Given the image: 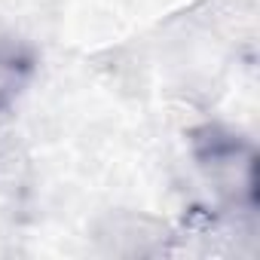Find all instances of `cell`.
Masks as SVG:
<instances>
[{
  "mask_svg": "<svg viewBox=\"0 0 260 260\" xmlns=\"http://www.w3.org/2000/svg\"><path fill=\"white\" fill-rule=\"evenodd\" d=\"M190 153L196 169L230 208H257V150L248 138L226 125L205 122L190 132Z\"/></svg>",
  "mask_w": 260,
  "mask_h": 260,
  "instance_id": "cell-1",
  "label": "cell"
},
{
  "mask_svg": "<svg viewBox=\"0 0 260 260\" xmlns=\"http://www.w3.org/2000/svg\"><path fill=\"white\" fill-rule=\"evenodd\" d=\"M31 74H34V52L22 40L0 34V98L13 101V95L28 83Z\"/></svg>",
  "mask_w": 260,
  "mask_h": 260,
  "instance_id": "cell-2",
  "label": "cell"
},
{
  "mask_svg": "<svg viewBox=\"0 0 260 260\" xmlns=\"http://www.w3.org/2000/svg\"><path fill=\"white\" fill-rule=\"evenodd\" d=\"M28 181V156L25 150L0 135V193H16Z\"/></svg>",
  "mask_w": 260,
  "mask_h": 260,
  "instance_id": "cell-3",
  "label": "cell"
}]
</instances>
